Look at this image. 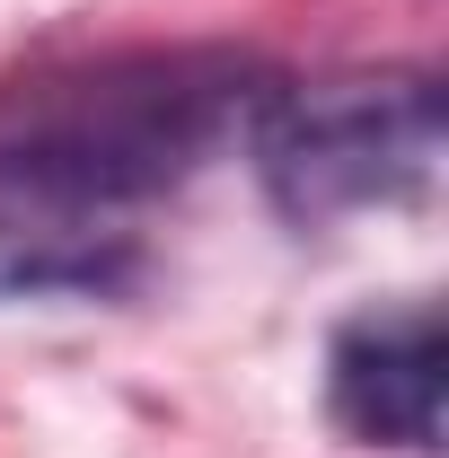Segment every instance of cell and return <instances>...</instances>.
Masks as SVG:
<instances>
[{"label":"cell","instance_id":"1","mask_svg":"<svg viewBox=\"0 0 449 458\" xmlns=\"http://www.w3.org/2000/svg\"><path fill=\"white\" fill-rule=\"evenodd\" d=\"M247 54H114L0 89V300H106L141 274V212L265 114Z\"/></svg>","mask_w":449,"mask_h":458},{"label":"cell","instance_id":"2","mask_svg":"<svg viewBox=\"0 0 449 458\" xmlns=\"http://www.w3.org/2000/svg\"><path fill=\"white\" fill-rule=\"evenodd\" d=\"M256 176L282 221L335 229L352 212H379L423 194L441 168V89L423 71H379V80H318V89H274L247 123Z\"/></svg>","mask_w":449,"mask_h":458},{"label":"cell","instance_id":"3","mask_svg":"<svg viewBox=\"0 0 449 458\" xmlns=\"http://www.w3.org/2000/svg\"><path fill=\"white\" fill-rule=\"evenodd\" d=\"M326 405L370 450H441V318L388 309L335 335Z\"/></svg>","mask_w":449,"mask_h":458}]
</instances>
